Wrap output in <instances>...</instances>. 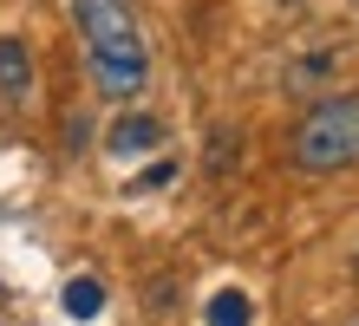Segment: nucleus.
<instances>
[{"label": "nucleus", "instance_id": "obj_3", "mask_svg": "<svg viewBox=\"0 0 359 326\" xmlns=\"http://www.w3.org/2000/svg\"><path fill=\"white\" fill-rule=\"evenodd\" d=\"M157 144H163L157 118H118L111 124V150H118V157H137V150H157Z\"/></svg>", "mask_w": 359, "mask_h": 326}, {"label": "nucleus", "instance_id": "obj_7", "mask_svg": "<svg viewBox=\"0 0 359 326\" xmlns=\"http://www.w3.org/2000/svg\"><path fill=\"white\" fill-rule=\"evenodd\" d=\"M163 183H170V163H157V170H144V177H137V189H163Z\"/></svg>", "mask_w": 359, "mask_h": 326}, {"label": "nucleus", "instance_id": "obj_1", "mask_svg": "<svg viewBox=\"0 0 359 326\" xmlns=\"http://www.w3.org/2000/svg\"><path fill=\"white\" fill-rule=\"evenodd\" d=\"M72 20L86 33V59H92V85L104 98H137L151 79V53L131 20V0H72Z\"/></svg>", "mask_w": 359, "mask_h": 326}, {"label": "nucleus", "instance_id": "obj_5", "mask_svg": "<svg viewBox=\"0 0 359 326\" xmlns=\"http://www.w3.org/2000/svg\"><path fill=\"white\" fill-rule=\"evenodd\" d=\"M203 326H255V300H248L242 287H222L216 300H209Z\"/></svg>", "mask_w": 359, "mask_h": 326}, {"label": "nucleus", "instance_id": "obj_4", "mask_svg": "<svg viewBox=\"0 0 359 326\" xmlns=\"http://www.w3.org/2000/svg\"><path fill=\"white\" fill-rule=\"evenodd\" d=\"M0 92H7V98H27L33 92V59H27L20 39H0Z\"/></svg>", "mask_w": 359, "mask_h": 326}, {"label": "nucleus", "instance_id": "obj_6", "mask_svg": "<svg viewBox=\"0 0 359 326\" xmlns=\"http://www.w3.org/2000/svg\"><path fill=\"white\" fill-rule=\"evenodd\" d=\"M98 307H104V287H98L92 274L66 280V313H72V320H98Z\"/></svg>", "mask_w": 359, "mask_h": 326}, {"label": "nucleus", "instance_id": "obj_2", "mask_svg": "<svg viewBox=\"0 0 359 326\" xmlns=\"http://www.w3.org/2000/svg\"><path fill=\"white\" fill-rule=\"evenodd\" d=\"M294 163L327 177V170L359 163V98H320L294 124Z\"/></svg>", "mask_w": 359, "mask_h": 326}]
</instances>
